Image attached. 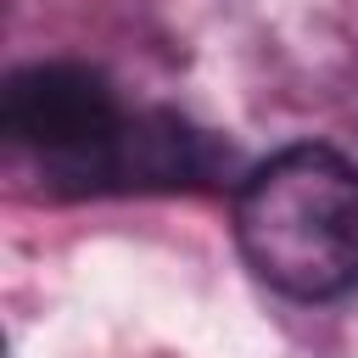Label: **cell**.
Returning <instances> with one entry per match:
<instances>
[{"label": "cell", "mask_w": 358, "mask_h": 358, "mask_svg": "<svg viewBox=\"0 0 358 358\" xmlns=\"http://www.w3.org/2000/svg\"><path fill=\"white\" fill-rule=\"evenodd\" d=\"M0 134L50 190H173L213 173L207 140L173 112H129L78 62H34L6 78Z\"/></svg>", "instance_id": "6da1fadb"}, {"label": "cell", "mask_w": 358, "mask_h": 358, "mask_svg": "<svg viewBox=\"0 0 358 358\" xmlns=\"http://www.w3.org/2000/svg\"><path fill=\"white\" fill-rule=\"evenodd\" d=\"M235 241L280 296H347L358 285V168L330 145H285L241 179Z\"/></svg>", "instance_id": "7a4b0ae2"}]
</instances>
